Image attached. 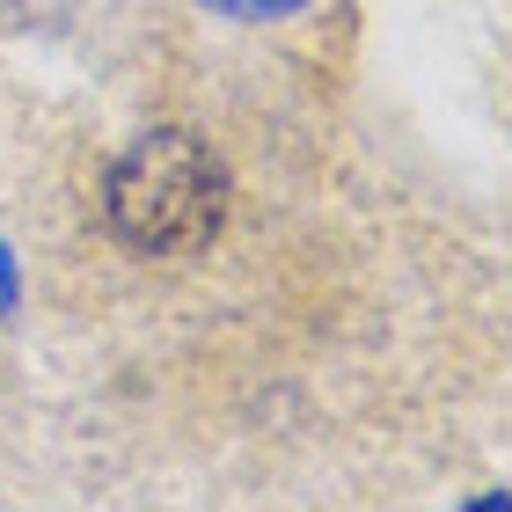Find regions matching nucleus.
<instances>
[{"mask_svg":"<svg viewBox=\"0 0 512 512\" xmlns=\"http://www.w3.org/2000/svg\"><path fill=\"white\" fill-rule=\"evenodd\" d=\"M103 213L125 249L147 256L198 249L227 213V169L191 132H147L132 154H118V169L103 183Z\"/></svg>","mask_w":512,"mask_h":512,"instance_id":"nucleus-1","label":"nucleus"},{"mask_svg":"<svg viewBox=\"0 0 512 512\" xmlns=\"http://www.w3.org/2000/svg\"><path fill=\"white\" fill-rule=\"evenodd\" d=\"M205 8H220V15H249V22H264V15H293V8H308V0H205Z\"/></svg>","mask_w":512,"mask_h":512,"instance_id":"nucleus-2","label":"nucleus"}]
</instances>
